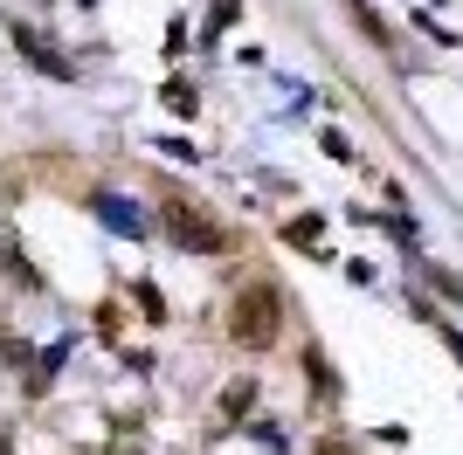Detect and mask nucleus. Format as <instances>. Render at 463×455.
Here are the masks:
<instances>
[{"label":"nucleus","mask_w":463,"mask_h":455,"mask_svg":"<svg viewBox=\"0 0 463 455\" xmlns=\"http://www.w3.org/2000/svg\"><path fill=\"white\" fill-rule=\"evenodd\" d=\"M242 407H256V379H235L229 394H222V414H242Z\"/></svg>","instance_id":"nucleus-4"},{"label":"nucleus","mask_w":463,"mask_h":455,"mask_svg":"<svg viewBox=\"0 0 463 455\" xmlns=\"http://www.w3.org/2000/svg\"><path fill=\"white\" fill-rule=\"evenodd\" d=\"M14 49H21L28 62H35L42 76H56V83H70V76H77V62L62 56V49H56L49 35H42V28H14Z\"/></svg>","instance_id":"nucleus-3"},{"label":"nucleus","mask_w":463,"mask_h":455,"mask_svg":"<svg viewBox=\"0 0 463 455\" xmlns=\"http://www.w3.org/2000/svg\"><path fill=\"white\" fill-rule=\"evenodd\" d=\"M0 455H14V441H7V428H0Z\"/></svg>","instance_id":"nucleus-6"},{"label":"nucleus","mask_w":463,"mask_h":455,"mask_svg":"<svg viewBox=\"0 0 463 455\" xmlns=\"http://www.w3.org/2000/svg\"><path fill=\"white\" fill-rule=\"evenodd\" d=\"M311 455H360V449H353L346 435H326V441H318V449H311Z\"/></svg>","instance_id":"nucleus-5"},{"label":"nucleus","mask_w":463,"mask_h":455,"mask_svg":"<svg viewBox=\"0 0 463 455\" xmlns=\"http://www.w3.org/2000/svg\"><path fill=\"white\" fill-rule=\"evenodd\" d=\"M166 235H174L180 248H194V255H222V248H229V235H222L208 214H194L187 200H166Z\"/></svg>","instance_id":"nucleus-2"},{"label":"nucleus","mask_w":463,"mask_h":455,"mask_svg":"<svg viewBox=\"0 0 463 455\" xmlns=\"http://www.w3.org/2000/svg\"><path fill=\"white\" fill-rule=\"evenodd\" d=\"M229 331H235V345H250V352L277 345V331H284V297H277V283H250V290H235Z\"/></svg>","instance_id":"nucleus-1"}]
</instances>
